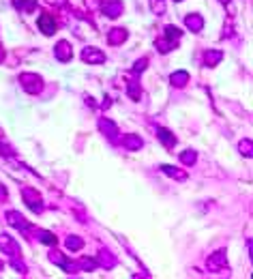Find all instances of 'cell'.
Returning <instances> with one entry per match:
<instances>
[{
    "label": "cell",
    "instance_id": "2e32d148",
    "mask_svg": "<svg viewBox=\"0 0 253 279\" xmlns=\"http://www.w3.org/2000/svg\"><path fill=\"white\" fill-rule=\"evenodd\" d=\"M127 39V32L125 31H112L110 32V43L112 46H116V43H122Z\"/></svg>",
    "mask_w": 253,
    "mask_h": 279
},
{
    "label": "cell",
    "instance_id": "3957f363",
    "mask_svg": "<svg viewBox=\"0 0 253 279\" xmlns=\"http://www.w3.org/2000/svg\"><path fill=\"white\" fill-rule=\"evenodd\" d=\"M82 61L84 62H90V64H101L105 61V56H103L101 49H95V47H86L82 52Z\"/></svg>",
    "mask_w": 253,
    "mask_h": 279
},
{
    "label": "cell",
    "instance_id": "4fadbf2b",
    "mask_svg": "<svg viewBox=\"0 0 253 279\" xmlns=\"http://www.w3.org/2000/svg\"><path fill=\"white\" fill-rule=\"evenodd\" d=\"M64 245H67V249H71V251H77V249H82V247H84V238L69 236L67 241H64Z\"/></svg>",
    "mask_w": 253,
    "mask_h": 279
},
{
    "label": "cell",
    "instance_id": "ffe728a7",
    "mask_svg": "<svg viewBox=\"0 0 253 279\" xmlns=\"http://www.w3.org/2000/svg\"><path fill=\"white\" fill-rule=\"evenodd\" d=\"M238 148L242 151V155H245V157H251V140H242V142L238 144Z\"/></svg>",
    "mask_w": 253,
    "mask_h": 279
},
{
    "label": "cell",
    "instance_id": "30bf717a",
    "mask_svg": "<svg viewBox=\"0 0 253 279\" xmlns=\"http://www.w3.org/2000/svg\"><path fill=\"white\" fill-rule=\"evenodd\" d=\"M9 221H11V226H15V228H19V230H28V228H30V226H28V223L26 221H24V217L22 215H19V213H9Z\"/></svg>",
    "mask_w": 253,
    "mask_h": 279
},
{
    "label": "cell",
    "instance_id": "5bb4252c",
    "mask_svg": "<svg viewBox=\"0 0 253 279\" xmlns=\"http://www.w3.org/2000/svg\"><path fill=\"white\" fill-rule=\"evenodd\" d=\"M170 82L176 84V86H182V84L189 82V76H187V71H178V73H174V76L170 78Z\"/></svg>",
    "mask_w": 253,
    "mask_h": 279
},
{
    "label": "cell",
    "instance_id": "e0dca14e",
    "mask_svg": "<svg viewBox=\"0 0 253 279\" xmlns=\"http://www.w3.org/2000/svg\"><path fill=\"white\" fill-rule=\"evenodd\" d=\"M39 238H41V243H45V245H56V238H54V234L47 232V230L39 232Z\"/></svg>",
    "mask_w": 253,
    "mask_h": 279
},
{
    "label": "cell",
    "instance_id": "6da1fadb",
    "mask_svg": "<svg viewBox=\"0 0 253 279\" xmlns=\"http://www.w3.org/2000/svg\"><path fill=\"white\" fill-rule=\"evenodd\" d=\"M19 82L24 84V88H26L28 93H39L43 88V82L39 76H32V73H24L22 78H19Z\"/></svg>",
    "mask_w": 253,
    "mask_h": 279
},
{
    "label": "cell",
    "instance_id": "8992f818",
    "mask_svg": "<svg viewBox=\"0 0 253 279\" xmlns=\"http://www.w3.org/2000/svg\"><path fill=\"white\" fill-rule=\"evenodd\" d=\"M56 58H58V61H62V62H67L69 58H71V46H69L67 41H60L56 46Z\"/></svg>",
    "mask_w": 253,
    "mask_h": 279
},
{
    "label": "cell",
    "instance_id": "d6986e66",
    "mask_svg": "<svg viewBox=\"0 0 253 279\" xmlns=\"http://www.w3.org/2000/svg\"><path fill=\"white\" fill-rule=\"evenodd\" d=\"M195 153H193V151H185V153H182V155H180V161L182 163H187V166H193V163H195Z\"/></svg>",
    "mask_w": 253,
    "mask_h": 279
},
{
    "label": "cell",
    "instance_id": "44dd1931",
    "mask_svg": "<svg viewBox=\"0 0 253 279\" xmlns=\"http://www.w3.org/2000/svg\"><path fill=\"white\" fill-rule=\"evenodd\" d=\"M2 56H4V54H2V49H0V61H2Z\"/></svg>",
    "mask_w": 253,
    "mask_h": 279
},
{
    "label": "cell",
    "instance_id": "277c9868",
    "mask_svg": "<svg viewBox=\"0 0 253 279\" xmlns=\"http://www.w3.org/2000/svg\"><path fill=\"white\" fill-rule=\"evenodd\" d=\"M39 28H41V32H45V34H54L56 32V19L49 16V13H45V16L39 17Z\"/></svg>",
    "mask_w": 253,
    "mask_h": 279
},
{
    "label": "cell",
    "instance_id": "9c48e42d",
    "mask_svg": "<svg viewBox=\"0 0 253 279\" xmlns=\"http://www.w3.org/2000/svg\"><path fill=\"white\" fill-rule=\"evenodd\" d=\"M221 266H225V253H215V256L210 258V260H208V268H210V271H219Z\"/></svg>",
    "mask_w": 253,
    "mask_h": 279
},
{
    "label": "cell",
    "instance_id": "ac0fdd59",
    "mask_svg": "<svg viewBox=\"0 0 253 279\" xmlns=\"http://www.w3.org/2000/svg\"><path fill=\"white\" fill-rule=\"evenodd\" d=\"M125 146L127 148H142V140L140 138H135V136H129V138H125Z\"/></svg>",
    "mask_w": 253,
    "mask_h": 279
},
{
    "label": "cell",
    "instance_id": "8fae6325",
    "mask_svg": "<svg viewBox=\"0 0 253 279\" xmlns=\"http://www.w3.org/2000/svg\"><path fill=\"white\" fill-rule=\"evenodd\" d=\"M99 129H101V131H105L110 138H114L118 133V127L112 121H107V118H101V121H99Z\"/></svg>",
    "mask_w": 253,
    "mask_h": 279
},
{
    "label": "cell",
    "instance_id": "9a60e30c",
    "mask_svg": "<svg viewBox=\"0 0 253 279\" xmlns=\"http://www.w3.org/2000/svg\"><path fill=\"white\" fill-rule=\"evenodd\" d=\"M163 172H165L167 176L178 178V181H182V178L187 176V172H178V168H174V166H163Z\"/></svg>",
    "mask_w": 253,
    "mask_h": 279
},
{
    "label": "cell",
    "instance_id": "ba28073f",
    "mask_svg": "<svg viewBox=\"0 0 253 279\" xmlns=\"http://www.w3.org/2000/svg\"><path fill=\"white\" fill-rule=\"evenodd\" d=\"M219 61H221L219 49H208V52H204V64H206V67H215Z\"/></svg>",
    "mask_w": 253,
    "mask_h": 279
},
{
    "label": "cell",
    "instance_id": "7402d4cb",
    "mask_svg": "<svg viewBox=\"0 0 253 279\" xmlns=\"http://www.w3.org/2000/svg\"><path fill=\"white\" fill-rule=\"evenodd\" d=\"M223 2H230V0H223Z\"/></svg>",
    "mask_w": 253,
    "mask_h": 279
},
{
    "label": "cell",
    "instance_id": "7c38bea8",
    "mask_svg": "<svg viewBox=\"0 0 253 279\" xmlns=\"http://www.w3.org/2000/svg\"><path fill=\"white\" fill-rule=\"evenodd\" d=\"M159 140L163 142V146H165V148H172L176 144V138L172 136L167 129H159Z\"/></svg>",
    "mask_w": 253,
    "mask_h": 279
},
{
    "label": "cell",
    "instance_id": "5b68a950",
    "mask_svg": "<svg viewBox=\"0 0 253 279\" xmlns=\"http://www.w3.org/2000/svg\"><path fill=\"white\" fill-rule=\"evenodd\" d=\"M101 11L107 17H118L122 13V2H118V0H114V2H101Z\"/></svg>",
    "mask_w": 253,
    "mask_h": 279
},
{
    "label": "cell",
    "instance_id": "52a82bcc",
    "mask_svg": "<svg viewBox=\"0 0 253 279\" xmlns=\"http://www.w3.org/2000/svg\"><path fill=\"white\" fill-rule=\"evenodd\" d=\"M185 24H187V28L193 32H197V31H202V26H204V19H202L200 16H187L185 17Z\"/></svg>",
    "mask_w": 253,
    "mask_h": 279
},
{
    "label": "cell",
    "instance_id": "7a4b0ae2",
    "mask_svg": "<svg viewBox=\"0 0 253 279\" xmlns=\"http://www.w3.org/2000/svg\"><path fill=\"white\" fill-rule=\"evenodd\" d=\"M0 249H2L4 253H9V256H13V258L19 256V247H17L15 238L7 236V234H2V236H0Z\"/></svg>",
    "mask_w": 253,
    "mask_h": 279
}]
</instances>
